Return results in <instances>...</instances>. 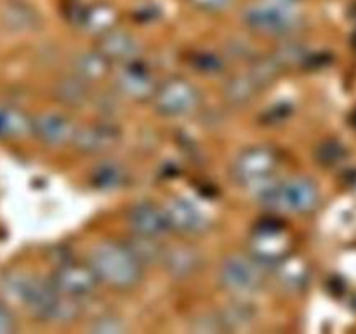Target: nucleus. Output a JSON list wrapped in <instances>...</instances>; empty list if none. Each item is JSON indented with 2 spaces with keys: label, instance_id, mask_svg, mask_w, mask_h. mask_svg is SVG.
Returning <instances> with one entry per match:
<instances>
[{
  "label": "nucleus",
  "instance_id": "2",
  "mask_svg": "<svg viewBox=\"0 0 356 334\" xmlns=\"http://www.w3.org/2000/svg\"><path fill=\"white\" fill-rule=\"evenodd\" d=\"M89 264L101 284L115 289H131L141 280L143 263L131 247L117 242H101L90 250Z\"/></svg>",
  "mask_w": 356,
  "mask_h": 334
},
{
  "label": "nucleus",
  "instance_id": "24",
  "mask_svg": "<svg viewBox=\"0 0 356 334\" xmlns=\"http://www.w3.org/2000/svg\"><path fill=\"white\" fill-rule=\"evenodd\" d=\"M282 273L280 278L284 284H287V287L296 289L299 285L305 284L306 278V268L305 264L299 263V261H287V263H282Z\"/></svg>",
  "mask_w": 356,
  "mask_h": 334
},
{
  "label": "nucleus",
  "instance_id": "10",
  "mask_svg": "<svg viewBox=\"0 0 356 334\" xmlns=\"http://www.w3.org/2000/svg\"><path fill=\"white\" fill-rule=\"evenodd\" d=\"M115 86L120 90L122 96L134 101H145L153 100L159 84H156L149 68H146L136 59V61L125 63L122 66L120 72L117 73V79H115Z\"/></svg>",
  "mask_w": 356,
  "mask_h": 334
},
{
  "label": "nucleus",
  "instance_id": "4",
  "mask_svg": "<svg viewBox=\"0 0 356 334\" xmlns=\"http://www.w3.org/2000/svg\"><path fill=\"white\" fill-rule=\"evenodd\" d=\"M259 195L264 207L289 214H305L313 211L320 198L316 184L306 177H291L278 183H266Z\"/></svg>",
  "mask_w": 356,
  "mask_h": 334
},
{
  "label": "nucleus",
  "instance_id": "19",
  "mask_svg": "<svg viewBox=\"0 0 356 334\" xmlns=\"http://www.w3.org/2000/svg\"><path fill=\"white\" fill-rule=\"evenodd\" d=\"M108 66H110V61L99 51H94L79 56L73 68H75L76 77L89 82V80L103 79L108 73Z\"/></svg>",
  "mask_w": 356,
  "mask_h": 334
},
{
  "label": "nucleus",
  "instance_id": "13",
  "mask_svg": "<svg viewBox=\"0 0 356 334\" xmlns=\"http://www.w3.org/2000/svg\"><path fill=\"white\" fill-rule=\"evenodd\" d=\"M129 225H131L134 235L156 237V239H160L167 230H170L165 211L152 202H141V204L134 205L129 212Z\"/></svg>",
  "mask_w": 356,
  "mask_h": 334
},
{
  "label": "nucleus",
  "instance_id": "3",
  "mask_svg": "<svg viewBox=\"0 0 356 334\" xmlns=\"http://www.w3.org/2000/svg\"><path fill=\"white\" fill-rule=\"evenodd\" d=\"M299 0H254L243 9V23L257 33L282 37L301 24Z\"/></svg>",
  "mask_w": 356,
  "mask_h": 334
},
{
  "label": "nucleus",
  "instance_id": "23",
  "mask_svg": "<svg viewBox=\"0 0 356 334\" xmlns=\"http://www.w3.org/2000/svg\"><path fill=\"white\" fill-rule=\"evenodd\" d=\"M257 90V84L250 80L249 77H236V79L229 80L228 87H226V96L233 103H247L252 100V96Z\"/></svg>",
  "mask_w": 356,
  "mask_h": 334
},
{
  "label": "nucleus",
  "instance_id": "21",
  "mask_svg": "<svg viewBox=\"0 0 356 334\" xmlns=\"http://www.w3.org/2000/svg\"><path fill=\"white\" fill-rule=\"evenodd\" d=\"M125 180V170L124 167L118 166L115 162H106L97 166V169L94 170V184L104 190H113L124 184Z\"/></svg>",
  "mask_w": 356,
  "mask_h": 334
},
{
  "label": "nucleus",
  "instance_id": "9",
  "mask_svg": "<svg viewBox=\"0 0 356 334\" xmlns=\"http://www.w3.org/2000/svg\"><path fill=\"white\" fill-rule=\"evenodd\" d=\"M249 249L261 263H280L291 249V239L280 225L263 223L250 235Z\"/></svg>",
  "mask_w": 356,
  "mask_h": 334
},
{
  "label": "nucleus",
  "instance_id": "17",
  "mask_svg": "<svg viewBox=\"0 0 356 334\" xmlns=\"http://www.w3.org/2000/svg\"><path fill=\"white\" fill-rule=\"evenodd\" d=\"M79 23L89 33L103 35L115 28V24H117V14H115V10L110 6L97 3V6H90L80 10Z\"/></svg>",
  "mask_w": 356,
  "mask_h": 334
},
{
  "label": "nucleus",
  "instance_id": "25",
  "mask_svg": "<svg viewBox=\"0 0 356 334\" xmlns=\"http://www.w3.org/2000/svg\"><path fill=\"white\" fill-rule=\"evenodd\" d=\"M90 329H92L94 333L117 334V333H124L125 326L120 319H115V317H101V319H97L96 322L92 324Z\"/></svg>",
  "mask_w": 356,
  "mask_h": 334
},
{
  "label": "nucleus",
  "instance_id": "8",
  "mask_svg": "<svg viewBox=\"0 0 356 334\" xmlns=\"http://www.w3.org/2000/svg\"><path fill=\"white\" fill-rule=\"evenodd\" d=\"M256 257L229 256L219 270V280L232 292H254L263 285L264 275Z\"/></svg>",
  "mask_w": 356,
  "mask_h": 334
},
{
  "label": "nucleus",
  "instance_id": "14",
  "mask_svg": "<svg viewBox=\"0 0 356 334\" xmlns=\"http://www.w3.org/2000/svg\"><path fill=\"white\" fill-rule=\"evenodd\" d=\"M120 141V132L108 124H92L82 129H76L73 145L79 152L87 153H104L113 150Z\"/></svg>",
  "mask_w": 356,
  "mask_h": 334
},
{
  "label": "nucleus",
  "instance_id": "22",
  "mask_svg": "<svg viewBox=\"0 0 356 334\" xmlns=\"http://www.w3.org/2000/svg\"><path fill=\"white\" fill-rule=\"evenodd\" d=\"M56 94H58V100L65 101V103L79 104L86 100L87 84L80 77H76L73 80H63V82H59Z\"/></svg>",
  "mask_w": 356,
  "mask_h": 334
},
{
  "label": "nucleus",
  "instance_id": "7",
  "mask_svg": "<svg viewBox=\"0 0 356 334\" xmlns=\"http://www.w3.org/2000/svg\"><path fill=\"white\" fill-rule=\"evenodd\" d=\"M51 282L59 292L65 296H70L73 299L90 298L96 292L97 285L101 284L97 275L94 273L92 267L89 263H75V261H68L63 263L52 271Z\"/></svg>",
  "mask_w": 356,
  "mask_h": 334
},
{
  "label": "nucleus",
  "instance_id": "16",
  "mask_svg": "<svg viewBox=\"0 0 356 334\" xmlns=\"http://www.w3.org/2000/svg\"><path fill=\"white\" fill-rule=\"evenodd\" d=\"M163 263H165L167 271L176 278H186L193 275L195 271L200 268L202 257L193 247H174L169 253L165 250L163 256Z\"/></svg>",
  "mask_w": 356,
  "mask_h": 334
},
{
  "label": "nucleus",
  "instance_id": "15",
  "mask_svg": "<svg viewBox=\"0 0 356 334\" xmlns=\"http://www.w3.org/2000/svg\"><path fill=\"white\" fill-rule=\"evenodd\" d=\"M99 37L101 38L99 44H97V51L110 63L117 61L125 65V63L136 61L139 58V52H141L139 42L127 31L113 28V30L99 35Z\"/></svg>",
  "mask_w": 356,
  "mask_h": 334
},
{
  "label": "nucleus",
  "instance_id": "27",
  "mask_svg": "<svg viewBox=\"0 0 356 334\" xmlns=\"http://www.w3.org/2000/svg\"><path fill=\"white\" fill-rule=\"evenodd\" d=\"M17 329L16 326V317L14 313L7 308L6 305L0 303V334H9Z\"/></svg>",
  "mask_w": 356,
  "mask_h": 334
},
{
  "label": "nucleus",
  "instance_id": "18",
  "mask_svg": "<svg viewBox=\"0 0 356 334\" xmlns=\"http://www.w3.org/2000/svg\"><path fill=\"white\" fill-rule=\"evenodd\" d=\"M31 132V118L23 110L0 103V139H17Z\"/></svg>",
  "mask_w": 356,
  "mask_h": 334
},
{
  "label": "nucleus",
  "instance_id": "26",
  "mask_svg": "<svg viewBox=\"0 0 356 334\" xmlns=\"http://www.w3.org/2000/svg\"><path fill=\"white\" fill-rule=\"evenodd\" d=\"M195 9L202 13H221L233 3V0H188Z\"/></svg>",
  "mask_w": 356,
  "mask_h": 334
},
{
  "label": "nucleus",
  "instance_id": "20",
  "mask_svg": "<svg viewBox=\"0 0 356 334\" xmlns=\"http://www.w3.org/2000/svg\"><path fill=\"white\" fill-rule=\"evenodd\" d=\"M127 246L131 247L132 253L138 256L141 263H152V261L163 260V256H165V247L160 244L156 237L134 235V239Z\"/></svg>",
  "mask_w": 356,
  "mask_h": 334
},
{
  "label": "nucleus",
  "instance_id": "12",
  "mask_svg": "<svg viewBox=\"0 0 356 334\" xmlns=\"http://www.w3.org/2000/svg\"><path fill=\"white\" fill-rule=\"evenodd\" d=\"M163 211H165L170 230H176V232L197 235V233L207 230L209 226L207 214L188 198H172V200L167 202Z\"/></svg>",
  "mask_w": 356,
  "mask_h": 334
},
{
  "label": "nucleus",
  "instance_id": "6",
  "mask_svg": "<svg viewBox=\"0 0 356 334\" xmlns=\"http://www.w3.org/2000/svg\"><path fill=\"white\" fill-rule=\"evenodd\" d=\"M277 155L266 146H254L236 157L233 164V176L247 186H264L270 183L277 169Z\"/></svg>",
  "mask_w": 356,
  "mask_h": 334
},
{
  "label": "nucleus",
  "instance_id": "11",
  "mask_svg": "<svg viewBox=\"0 0 356 334\" xmlns=\"http://www.w3.org/2000/svg\"><path fill=\"white\" fill-rule=\"evenodd\" d=\"M75 125L68 117L54 111H45L31 118V134L44 145L58 148L66 143H73L75 138Z\"/></svg>",
  "mask_w": 356,
  "mask_h": 334
},
{
  "label": "nucleus",
  "instance_id": "1",
  "mask_svg": "<svg viewBox=\"0 0 356 334\" xmlns=\"http://www.w3.org/2000/svg\"><path fill=\"white\" fill-rule=\"evenodd\" d=\"M2 291L7 298L23 305L40 322L68 324L80 315L79 299L65 296L51 280L26 271H10L6 275Z\"/></svg>",
  "mask_w": 356,
  "mask_h": 334
},
{
  "label": "nucleus",
  "instance_id": "5",
  "mask_svg": "<svg viewBox=\"0 0 356 334\" xmlns=\"http://www.w3.org/2000/svg\"><path fill=\"white\" fill-rule=\"evenodd\" d=\"M156 111L165 117H186L193 113L200 104V94L197 87L184 79H170L156 87L153 96Z\"/></svg>",
  "mask_w": 356,
  "mask_h": 334
}]
</instances>
